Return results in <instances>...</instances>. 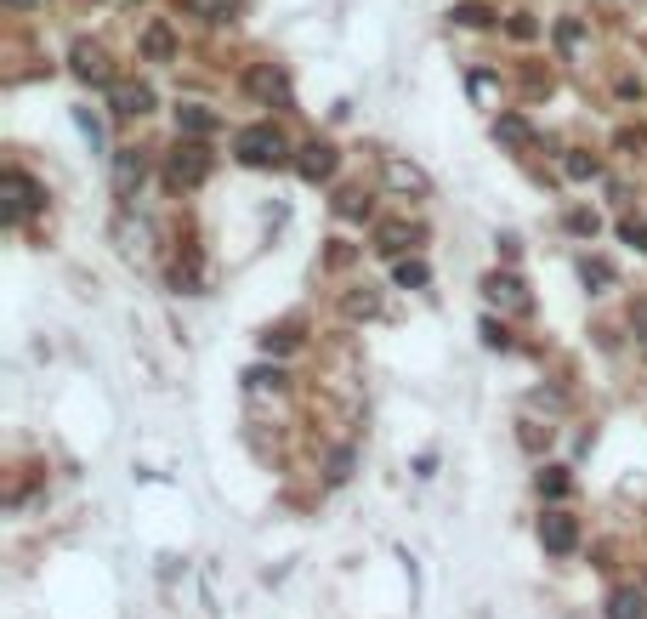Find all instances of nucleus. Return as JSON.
Returning a JSON list of instances; mask_svg holds the SVG:
<instances>
[{"instance_id":"nucleus-1","label":"nucleus","mask_w":647,"mask_h":619,"mask_svg":"<svg viewBox=\"0 0 647 619\" xmlns=\"http://www.w3.org/2000/svg\"><path fill=\"white\" fill-rule=\"evenodd\" d=\"M233 154L245 165H256V171H279V165L290 160V137H284L279 125H245V131L233 137Z\"/></svg>"},{"instance_id":"nucleus-2","label":"nucleus","mask_w":647,"mask_h":619,"mask_svg":"<svg viewBox=\"0 0 647 619\" xmlns=\"http://www.w3.org/2000/svg\"><path fill=\"white\" fill-rule=\"evenodd\" d=\"M205 177H210V154L199 148V137L176 142L171 160H165V188H171V194H182V188H199Z\"/></svg>"},{"instance_id":"nucleus-3","label":"nucleus","mask_w":647,"mask_h":619,"mask_svg":"<svg viewBox=\"0 0 647 619\" xmlns=\"http://www.w3.org/2000/svg\"><path fill=\"white\" fill-rule=\"evenodd\" d=\"M540 546L557 551V557H568V551L579 546V517L574 512H545L540 517Z\"/></svg>"},{"instance_id":"nucleus-4","label":"nucleus","mask_w":647,"mask_h":619,"mask_svg":"<svg viewBox=\"0 0 647 619\" xmlns=\"http://www.w3.org/2000/svg\"><path fill=\"white\" fill-rule=\"evenodd\" d=\"M335 165H341V154H335V148H330V142H307V148H296V171H301V177H307V182H330L335 177Z\"/></svg>"},{"instance_id":"nucleus-5","label":"nucleus","mask_w":647,"mask_h":619,"mask_svg":"<svg viewBox=\"0 0 647 619\" xmlns=\"http://www.w3.org/2000/svg\"><path fill=\"white\" fill-rule=\"evenodd\" d=\"M250 97H262V103H290V80H284V69H273V63H256V69L245 74Z\"/></svg>"},{"instance_id":"nucleus-6","label":"nucleus","mask_w":647,"mask_h":619,"mask_svg":"<svg viewBox=\"0 0 647 619\" xmlns=\"http://www.w3.org/2000/svg\"><path fill=\"white\" fill-rule=\"evenodd\" d=\"M69 63H74V74H80L86 86H103L108 74H114V69H108V52H103V46H91V40H80V46H74Z\"/></svg>"},{"instance_id":"nucleus-7","label":"nucleus","mask_w":647,"mask_h":619,"mask_svg":"<svg viewBox=\"0 0 647 619\" xmlns=\"http://www.w3.org/2000/svg\"><path fill=\"white\" fill-rule=\"evenodd\" d=\"M6 182H12V194H18L12 205H6V222H23V211H40V205H46V194L35 188V177H29V171H18V165H12V177H6Z\"/></svg>"},{"instance_id":"nucleus-8","label":"nucleus","mask_w":647,"mask_h":619,"mask_svg":"<svg viewBox=\"0 0 647 619\" xmlns=\"http://www.w3.org/2000/svg\"><path fill=\"white\" fill-rule=\"evenodd\" d=\"M142 177H148V154L142 148H120L114 154V188L131 194V188H142Z\"/></svg>"},{"instance_id":"nucleus-9","label":"nucleus","mask_w":647,"mask_h":619,"mask_svg":"<svg viewBox=\"0 0 647 619\" xmlns=\"http://www.w3.org/2000/svg\"><path fill=\"white\" fill-rule=\"evenodd\" d=\"M142 57H148V63H171V57H176L171 23H148V29H142Z\"/></svg>"},{"instance_id":"nucleus-10","label":"nucleus","mask_w":647,"mask_h":619,"mask_svg":"<svg viewBox=\"0 0 647 619\" xmlns=\"http://www.w3.org/2000/svg\"><path fill=\"white\" fill-rule=\"evenodd\" d=\"M154 108V91L148 86H120L114 91V120H142Z\"/></svg>"},{"instance_id":"nucleus-11","label":"nucleus","mask_w":647,"mask_h":619,"mask_svg":"<svg viewBox=\"0 0 647 619\" xmlns=\"http://www.w3.org/2000/svg\"><path fill=\"white\" fill-rule=\"evenodd\" d=\"M176 131H182V137H210V131H216V114H210L205 103H182L176 108Z\"/></svg>"},{"instance_id":"nucleus-12","label":"nucleus","mask_w":647,"mask_h":619,"mask_svg":"<svg viewBox=\"0 0 647 619\" xmlns=\"http://www.w3.org/2000/svg\"><path fill=\"white\" fill-rule=\"evenodd\" d=\"M415 239H420V228H409V222H386V228L375 233V250H381V256H403Z\"/></svg>"},{"instance_id":"nucleus-13","label":"nucleus","mask_w":647,"mask_h":619,"mask_svg":"<svg viewBox=\"0 0 647 619\" xmlns=\"http://www.w3.org/2000/svg\"><path fill=\"white\" fill-rule=\"evenodd\" d=\"M483 290H489V301H506V307H528L523 279H517V273H489V279H483Z\"/></svg>"},{"instance_id":"nucleus-14","label":"nucleus","mask_w":647,"mask_h":619,"mask_svg":"<svg viewBox=\"0 0 647 619\" xmlns=\"http://www.w3.org/2000/svg\"><path fill=\"white\" fill-rule=\"evenodd\" d=\"M494 137L511 142V148H528V142H534V125H528L523 114H500V120H494Z\"/></svg>"},{"instance_id":"nucleus-15","label":"nucleus","mask_w":647,"mask_h":619,"mask_svg":"<svg viewBox=\"0 0 647 619\" xmlns=\"http://www.w3.org/2000/svg\"><path fill=\"white\" fill-rule=\"evenodd\" d=\"M642 614H647L642 591H630V585H625V591H613V597H608V619H642Z\"/></svg>"},{"instance_id":"nucleus-16","label":"nucleus","mask_w":647,"mask_h":619,"mask_svg":"<svg viewBox=\"0 0 647 619\" xmlns=\"http://www.w3.org/2000/svg\"><path fill=\"white\" fill-rule=\"evenodd\" d=\"M386 182H392V188H409V194H426V177L403 160H386Z\"/></svg>"},{"instance_id":"nucleus-17","label":"nucleus","mask_w":647,"mask_h":619,"mask_svg":"<svg viewBox=\"0 0 647 619\" xmlns=\"http://www.w3.org/2000/svg\"><path fill=\"white\" fill-rule=\"evenodd\" d=\"M335 211L347 216V222H358V216H369V194L364 188H347V194L335 199Z\"/></svg>"},{"instance_id":"nucleus-18","label":"nucleus","mask_w":647,"mask_h":619,"mask_svg":"<svg viewBox=\"0 0 647 619\" xmlns=\"http://www.w3.org/2000/svg\"><path fill=\"white\" fill-rule=\"evenodd\" d=\"M455 23H466V29H489V23H494V12L472 0V6H455Z\"/></svg>"},{"instance_id":"nucleus-19","label":"nucleus","mask_w":647,"mask_h":619,"mask_svg":"<svg viewBox=\"0 0 647 619\" xmlns=\"http://www.w3.org/2000/svg\"><path fill=\"white\" fill-rule=\"evenodd\" d=\"M182 6H188L193 18H210V23H216V18H228L233 0H182Z\"/></svg>"},{"instance_id":"nucleus-20","label":"nucleus","mask_w":647,"mask_h":619,"mask_svg":"<svg viewBox=\"0 0 647 619\" xmlns=\"http://www.w3.org/2000/svg\"><path fill=\"white\" fill-rule=\"evenodd\" d=\"M540 495H568V472H562V466H551V472H540Z\"/></svg>"},{"instance_id":"nucleus-21","label":"nucleus","mask_w":647,"mask_h":619,"mask_svg":"<svg viewBox=\"0 0 647 619\" xmlns=\"http://www.w3.org/2000/svg\"><path fill=\"white\" fill-rule=\"evenodd\" d=\"M602 165H596V154H568V177L574 182H585V177H596Z\"/></svg>"},{"instance_id":"nucleus-22","label":"nucleus","mask_w":647,"mask_h":619,"mask_svg":"<svg viewBox=\"0 0 647 619\" xmlns=\"http://www.w3.org/2000/svg\"><path fill=\"white\" fill-rule=\"evenodd\" d=\"M619 239H625V245H636V250H647V222L625 216V222H619Z\"/></svg>"},{"instance_id":"nucleus-23","label":"nucleus","mask_w":647,"mask_h":619,"mask_svg":"<svg viewBox=\"0 0 647 619\" xmlns=\"http://www.w3.org/2000/svg\"><path fill=\"white\" fill-rule=\"evenodd\" d=\"M352 460H358V455H352V449H335V455H330V483H347Z\"/></svg>"},{"instance_id":"nucleus-24","label":"nucleus","mask_w":647,"mask_h":619,"mask_svg":"<svg viewBox=\"0 0 647 619\" xmlns=\"http://www.w3.org/2000/svg\"><path fill=\"white\" fill-rule=\"evenodd\" d=\"M375 307H381V301L369 296V290H364V296H347V319H369Z\"/></svg>"},{"instance_id":"nucleus-25","label":"nucleus","mask_w":647,"mask_h":619,"mask_svg":"<svg viewBox=\"0 0 647 619\" xmlns=\"http://www.w3.org/2000/svg\"><path fill=\"white\" fill-rule=\"evenodd\" d=\"M432 273H426V262H398V284H426Z\"/></svg>"},{"instance_id":"nucleus-26","label":"nucleus","mask_w":647,"mask_h":619,"mask_svg":"<svg viewBox=\"0 0 647 619\" xmlns=\"http://www.w3.org/2000/svg\"><path fill=\"white\" fill-rule=\"evenodd\" d=\"M579 273H585V284H613V267L608 262H585Z\"/></svg>"},{"instance_id":"nucleus-27","label":"nucleus","mask_w":647,"mask_h":619,"mask_svg":"<svg viewBox=\"0 0 647 619\" xmlns=\"http://www.w3.org/2000/svg\"><path fill=\"white\" fill-rule=\"evenodd\" d=\"M483 341H489V347H500V353H506V347H511V336H506V324H483Z\"/></svg>"},{"instance_id":"nucleus-28","label":"nucleus","mask_w":647,"mask_h":619,"mask_svg":"<svg viewBox=\"0 0 647 619\" xmlns=\"http://www.w3.org/2000/svg\"><path fill=\"white\" fill-rule=\"evenodd\" d=\"M630 330L647 341V301H636V307H630Z\"/></svg>"},{"instance_id":"nucleus-29","label":"nucleus","mask_w":647,"mask_h":619,"mask_svg":"<svg viewBox=\"0 0 647 619\" xmlns=\"http://www.w3.org/2000/svg\"><path fill=\"white\" fill-rule=\"evenodd\" d=\"M568 228H574V233H596V216L591 211H574V216H568Z\"/></svg>"},{"instance_id":"nucleus-30","label":"nucleus","mask_w":647,"mask_h":619,"mask_svg":"<svg viewBox=\"0 0 647 619\" xmlns=\"http://www.w3.org/2000/svg\"><path fill=\"white\" fill-rule=\"evenodd\" d=\"M579 35H585L579 23H562V29H557V46H579Z\"/></svg>"},{"instance_id":"nucleus-31","label":"nucleus","mask_w":647,"mask_h":619,"mask_svg":"<svg viewBox=\"0 0 647 619\" xmlns=\"http://www.w3.org/2000/svg\"><path fill=\"white\" fill-rule=\"evenodd\" d=\"M511 35H517V40H534V23H528L523 12H517V18H511Z\"/></svg>"},{"instance_id":"nucleus-32","label":"nucleus","mask_w":647,"mask_h":619,"mask_svg":"<svg viewBox=\"0 0 647 619\" xmlns=\"http://www.w3.org/2000/svg\"><path fill=\"white\" fill-rule=\"evenodd\" d=\"M6 12H35V6H46V0H0Z\"/></svg>"}]
</instances>
